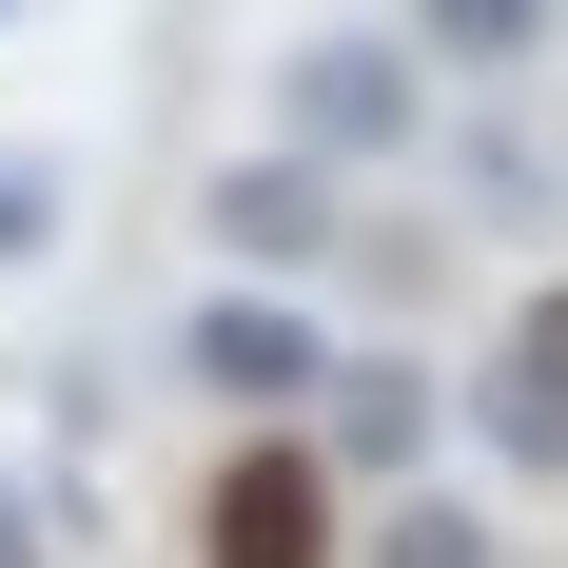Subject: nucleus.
I'll return each instance as SVG.
<instances>
[{
    "instance_id": "obj_1",
    "label": "nucleus",
    "mask_w": 568,
    "mask_h": 568,
    "mask_svg": "<svg viewBox=\"0 0 568 568\" xmlns=\"http://www.w3.org/2000/svg\"><path fill=\"white\" fill-rule=\"evenodd\" d=\"M412 118H432V40H294L275 59V138L294 158H412Z\"/></svg>"
},
{
    "instance_id": "obj_2",
    "label": "nucleus",
    "mask_w": 568,
    "mask_h": 568,
    "mask_svg": "<svg viewBox=\"0 0 568 568\" xmlns=\"http://www.w3.org/2000/svg\"><path fill=\"white\" fill-rule=\"evenodd\" d=\"M196 568H334V452H216V510H196Z\"/></svg>"
},
{
    "instance_id": "obj_3",
    "label": "nucleus",
    "mask_w": 568,
    "mask_h": 568,
    "mask_svg": "<svg viewBox=\"0 0 568 568\" xmlns=\"http://www.w3.org/2000/svg\"><path fill=\"white\" fill-rule=\"evenodd\" d=\"M176 373H196L216 412H294V393H334V353H314V314H294L275 275H216V294H196Z\"/></svg>"
},
{
    "instance_id": "obj_4",
    "label": "nucleus",
    "mask_w": 568,
    "mask_h": 568,
    "mask_svg": "<svg viewBox=\"0 0 568 568\" xmlns=\"http://www.w3.org/2000/svg\"><path fill=\"white\" fill-rule=\"evenodd\" d=\"M470 432H490L510 470H549V490H568V275L529 294L510 334H490V373H470Z\"/></svg>"
},
{
    "instance_id": "obj_5",
    "label": "nucleus",
    "mask_w": 568,
    "mask_h": 568,
    "mask_svg": "<svg viewBox=\"0 0 568 568\" xmlns=\"http://www.w3.org/2000/svg\"><path fill=\"white\" fill-rule=\"evenodd\" d=\"M216 255H235V275H314V255H353V235H334V158H294V138L235 158V176H216Z\"/></svg>"
},
{
    "instance_id": "obj_6",
    "label": "nucleus",
    "mask_w": 568,
    "mask_h": 568,
    "mask_svg": "<svg viewBox=\"0 0 568 568\" xmlns=\"http://www.w3.org/2000/svg\"><path fill=\"white\" fill-rule=\"evenodd\" d=\"M432 373H412V353H334V393H314V452L353 470V490H412V452H432Z\"/></svg>"
},
{
    "instance_id": "obj_7",
    "label": "nucleus",
    "mask_w": 568,
    "mask_h": 568,
    "mask_svg": "<svg viewBox=\"0 0 568 568\" xmlns=\"http://www.w3.org/2000/svg\"><path fill=\"white\" fill-rule=\"evenodd\" d=\"M412 40L470 59V79H510V59H549V0H412Z\"/></svg>"
},
{
    "instance_id": "obj_8",
    "label": "nucleus",
    "mask_w": 568,
    "mask_h": 568,
    "mask_svg": "<svg viewBox=\"0 0 568 568\" xmlns=\"http://www.w3.org/2000/svg\"><path fill=\"white\" fill-rule=\"evenodd\" d=\"M353 568H490V510H452V490H393Z\"/></svg>"
},
{
    "instance_id": "obj_9",
    "label": "nucleus",
    "mask_w": 568,
    "mask_h": 568,
    "mask_svg": "<svg viewBox=\"0 0 568 568\" xmlns=\"http://www.w3.org/2000/svg\"><path fill=\"white\" fill-rule=\"evenodd\" d=\"M0 255H59V158H0Z\"/></svg>"
},
{
    "instance_id": "obj_10",
    "label": "nucleus",
    "mask_w": 568,
    "mask_h": 568,
    "mask_svg": "<svg viewBox=\"0 0 568 568\" xmlns=\"http://www.w3.org/2000/svg\"><path fill=\"white\" fill-rule=\"evenodd\" d=\"M0 568H59V529H40V490L0 470Z\"/></svg>"
},
{
    "instance_id": "obj_11",
    "label": "nucleus",
    "mask_w": 568,
    "mask_h": 568,
    "mask_svg": "<svg viewBox=\"0 0 568 568\" xmlns=\"http://www.w3.org/2000/svg\"><path fill=\"white\" fill-rule=\"evenodd\" d=\"M0 20H20V0H0Z\"/></svg>"
}]
</instances>
